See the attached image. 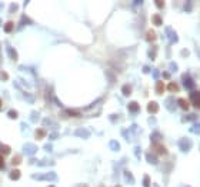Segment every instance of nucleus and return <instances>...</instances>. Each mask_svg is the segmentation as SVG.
Masks as SVG:
<instances>
[{
    "label": "nucleus",
    "instance_id": "6ab92c4d",
    "mask_svg": "<svg viewBox=\"0 0 200 187\" xmlns=\"http://www.w3.org/2000/svg\"><path fill=\"white\" fill-rule=\"evenodd\" d=\"M1 77H3V80H6V79H7V75H6V73H1Z\"/></svg>",
    "mask_w": 200,
    "mask_h": 187
},
{
    "label": "nucleus",
    "instance_id": "f8f14e48",
    "mask_svg": "<svg viewBox=\"0 0 200 187\" xmlns=\"http://www.w3.org/2000/svg\"><path fill=\"white\" fill-rule=\"evenodd\" d=\"M195 107H199V93H195V100H193Z\"/></svg>",
    "mask_w": 200,
    "mask_h": 187
},
{
    "label": "nucleus",
    "instance_id": "20e7f679",
    "mask_svg": "<svg viewBox=\"0 0 200 187\" xmlns=\"http://www.w3.org/2000/svg\"><path fill=\"white\" fill-rule=\"evenodd\" d=\"M179 106H182V109H184V110L189 109V103H187L186 99H180V100H179Z\"/></svg>",
    "mask_w": 200,
    "mask_h": 187
},
{
    "label": "nucleus",
    "instance_id": "ddd939ff",
    "mask_svg": "<svg viewBox=\"0 0 200 187\" xmlns=\"http://www.w3.org/2000/svg\"><path fill=\"white\" fill-rule=\"evenodd\" d=\"M129 109H130V110H139V104H137V103H132V104L129 106Z\"/></svg>",
    "mask_w": 200,
    "mask_h": 187
},
{
    "label": "nucleus",
    "instance_id": "9b49d317",
    "mask_svg": "<svg viewBox=\"0 0 200 187\" xmlns=\"http://www.w3.org/2000/svg\"><path fill=\"white\" fill-rule=\"evenodd\" d=\"M156 89H157V93H163V89H164V86H163V83L161 81H157V86H156Z\"/></svg>",
    "mask_w": 200,
    "mask_h": 187
},
{
    "label": "nucleus",
    "instance_id": "4468645a",
    "mask_svg": "<svg viewBox=\"0 0 200 187\" xmlns=\"http://www.w3.org/2000/svg\"><path fill=\"white\" fill-rule=\"evenodd\" d=\"M4 167V159H3V154L0 153V169Z\"/></svg>",
    "mask_w": 200,
    "mask_h": 187
},
{
    "label": "nucleus",
    "instance_id": "39448f33",
    "mask_svg": "<svg viewBox=\"0 0 200 187\" xmlns=\"http://www.w3.org/2000/svg\"><path fill=\"white\" fill-rule=\"evenodd\" d=\"M152 20H153V24H156V26H160V24H161V17H160L159 14H155V16L152 17Z\"/></svg>",
    "mask_w": 200,
    "mask_h": 187
},
{
    "label": "nucleus",
    "instance_id": "6e6552de",
    "mask_svg": "<svg viewBox=\"0 0 200 187\" xmlns=\"http://www.w3.org/2000/svg\"><path fill=\"white\" fill-rule=\"evenodd\" d=\"M155 150H156V151H159L160 154H166V153H167L166 149H163V146H161V144H155Z\"/></svg>",
    "mask_w": 200,
    "mask_h": 187
},
{
    "label": "nucleus",
    "instance_id": "9d476101",
    "mask_svg": "<svg viewBox=\"0 0 200 187\" xmlns=\"http://www.w3.org/2000/svg\"><path fill=\"white\" fill-rule=\"evenodd\" d=\"M0 150H1L4 154H9V153H10V147H9V146H4V144L0 146Z\"/></svg>",
    "mask_w": 200,
    "mask_h": 187
},
{
    "label": "nucleus",
    "instance_id": "412c9836",
    "mask_svg": "<svg viewBox=\"0 0 200 187\" xmlns=\"http://www.w3.org/2000/svg\"><path fill=\"white\" fill-rule=\"evenodd\" d=\"M0 109H1V99H0Z\"/></svg>",
    "mask_w": 200,
    "mask_h": 187
},
{
    "label": "nucleus",
    "instance_id": "1a4fd4ad",
    "mask_svg": "<svg viewBox=\"0 0 200 187\" xmlns=\"http://www.w3.org/2000/svg\"><path fill=\"white\" fill-rule=\"evenodd\" d=\"M12 29H13V22H9V23L4 24V32H6V33L12 32Z\"/></svg>",
    "mask_w": 200,
    "mask_h": 187
},
{
    "label": "nucleus",
    "instance_id": "4be33fe9",
    "mask_svg": "<svg viewBox=\"0 0 200 187\" xmlns=\"http://www.w3.org/2000/svg\"><path fill=\"white\" fill-rule=\"evenodd\" d=\"M50 187H53V186H50Z\"/></svg>",
    "mask_w": 200,
    "mask_h": 187
},
{
    "label": "nucleus",
    "instance_id": "2eb2a0df",
    "mask_svg": "<svg viewBox=\"0 0 200 187\" xmlns=\"http://www.w3.org/2000/svg\"><path fill=\"white\" fill-rule=\"evenodd\" d=\"M124 94H126V96L130 94V86H124Z\"/></svg>",
    "mask_w": 200,
    "mask_h": 187
},
{
    "label": "nucleus",
    "instance_id": "f257e3e1",
    "mask_svg": "<svg viewBox=\"0 0 200 187\" xmlns=\"http://www.w3.org/2000/svg\"><path fill=\"white\" fill-rule=\"evenodd\" d=\"M147 109H149V113H153V114H155V113L159 112V104H157V103H155V102H152V103L149 104V107H147Z\"/></svg>",
    "mask_w": 200,
    "mask_h": 187
},
{
    "label": "nucleus",
    "instance_id": "a211bd4d",
    "mask_svg": "<svg viewBox=\"0 0 200 187\" xmlns=\"http://www.w3.org/2000/svg\"><path fill=\"white\" fill-rule=\"evenodd\" d=\"M156 6H159V7H163V6H164V3H163V1H156Z\"/></svg>",
    "mask_w": 200,
    "mask_h": 187
},
{
    "label": "nucleus",
    "instance_id": "dca6fc26",
    "mask_svg": "<svg viewBox=\"0 0 200 187\" xmlns=\"http://www.w3.org/2000/svg\"><path fill=\"white\" fill-rule=\"evenodd\" d=\"M20 161H22V159H20L19 156H16V157H14V160H13V163H14V164H19Z\"/></svg>",
    "mask_w": 200,
    "mask_h": 187
},
{
    "label": "nucleus",
    "instance_id": "423d86ee",
    "mask_svg": "<svg viewBox=\"0 0 200 187\" xmlns=\"http://www.w3.org/2000/svg\"><path fill=\"white\" fill-rule=\"evenodd\" d=\"M44 136H46V131H44L43 129H37V130H36V137H37L39 140L40 139H43Z\"/></svg>",
    "mask_w": 200,
    "mask_h": 187
},
{
    "label": "nucleus",
    "instance_id": "7ed1b4c3",
    "mask_svg": "<svg viewBox=\"0 0 200 187\" xmlns=\"http://www.w3.org/2000/svg\"><path fill=\"white\" fill-rule=\"evenodd\" d=\"M167 89H169L170 91H173V93H176V91H179V86H177L176 83H169V86H167Z\"/></svg>",
    "mask_w": 200,
    "mask_h": 187
},
{
    "label": "nucleus",
    "instance_id": "0eeeda50",
    "mask_svg": "<svg viewBox=\"0 0 200 187\" xmlns=\"http://www.w3.org/2000/svg\"><path fill=\"white\" fill-rule=\"evenodd\" d=\"M10 177H12L13 180H17V179L20 177V170H13V171L10 173Z\"/></svg>",
    "mask_w": 200,
    "mask_h": 187
},
{
    "label": "nucleus",
    "instance_id": "f3484780",
    "mask_svg": "<svg viewBox=\"0 0 200 187\" xmlns=\"http://www.w3.org/2000/svg\"><path fill=\"white\" fill-rule=\"evenodd\" d=\"M144 186H146V187L150 186V183H149V177H147V176L144 177Z\"/></svg>",
    "mask_w": 200,
    "mask_h": 187
},
{
    "label": "nucleus",
    "instance_id": "aec40b11",
    "mask_svg": "<svg viewBox=\"0 0 200 187\" xmlns=\"http://www.w3.org/2000/svg\"><path fill=\"white\" fill-rule=\"evenodd\" d=\"M10 116H12V117L14 119V117H16V112H10Z\"/></svg>",
    "mask_w": 200,
    "mask_h": 187
},
{
    "label": "nucleus",
    "instance_id": "f03ea898",
    "mask_svg": "<svg viewBox=\"0 0 200 187\" xmlns=\"http://www.w3.org/2000/svg\"><path fill=\"white\" fill-rule=\"evenodd\" d=\"M146 40L155 41V40H156V33H155L153 30H147V33H146Z\"/></svg>",
    "mask_w": 200,
    "mask_h": 187
}]
</instances>
